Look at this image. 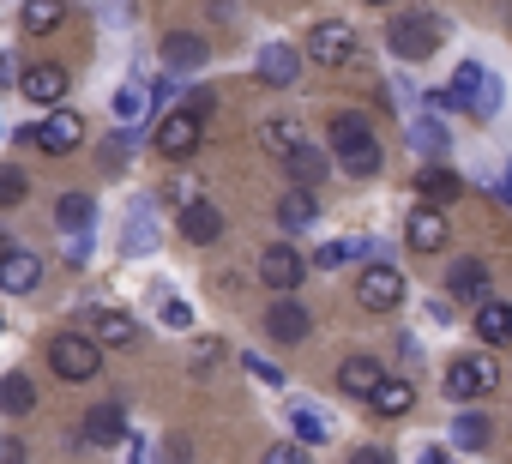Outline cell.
<instances>
[{"label":"cell","instance_id":"31","mask_svg":"<svg viewBox=\"0 0 512 464\" xmlns=\"http://www.w3.org/2000/svg\"><path fill=\"white\" fill-rule=\"evenodd\" d=\"M416 193H422L428 205H452V199L464 193V181H458L452 169H434V163H428V169L416 175Z\"/></svg>","mask_w":512,"mask_h":464},{"label":"cell","instance_id":"26","mask_svg":"<svg viewBox=\"0 0 512 464\" xmlns=\"http://www.w3.org/2000/svg\"><path fill=\"white\" fill-rule=\"evenodd\" d=\"M19 25L25 37H49L67 25V0H19Z\"/></svg>","mask_w":512,"mask_h":464},{"label":"cell","instance_id":"42","mask_svg":"<svg viewBox=\"0 0 512 464\" xmlns=\"http://www.w3.org/2000/svg\"><path fill=\"white\" fill-rule=\"evenodd\" d=\"M127 151H133V139H109V145H103V157H109V175H121V169H127Z\"/></svg>","mask_w":512,"mask_h":464},{"label":"cell","instance_id":"19","mask_svg":"<svg viewBox=\"0 0 512 464\" xmlns=\"http://www.w3.org/2000/svg\"><path fill=\"white\" fill-rule=\"evenodd\" d=\"M253 73H260V85H272V91H290L296 73H302V55H296L290 43H266V49H260V67H253Z\"/></svg>","mask_w":512,"mask_h":464},{"label":"cell","instance_id":"45","mask_svg":"<svg viewBox=\"0 0 512 464\" xmlns=\"http://www.w3.org/2000/svg\"><path fill=\"white\" fill-rule=\"evenodd\" d=\"M0 464H25V440H13V434H0Z\"/></svg>","mask_w":512,"mask_h":464},{"label":"cell","instance_id":"3","mask_svg":"<svg viewBox=\"0 0 512 464\" xmlns=\"http://www.w3.org/2000/svg\"><path fill=\"white\" fill-rule=\"evenodd\" d=\"M428 103H434V109H464V115L488 121V115H500V79H494V73H482V61H458L452 85H446V91H434Z\"/></svg>","mask_w":512,"mask_h":464},{"label":"cell","instance_id":"17","mask_svg":"<svg viewBox=\"0 0 512 464\" xmlns=\"http://www.w3.org/2000/svg\"><path fill=\"white\" fill-rule=\"evenodd\" d=\"M91 338L103 350H133L139 344V320L121 314V308H91Z\"/></svg>","mask_w":512,"mask_h":464},{"label":"cell","instance_id":"36","mask_svg":"<svg viewBox=\"0 0 512 464\" xmlns=\"http://www.w3.org/2000/svg\"><path fill=\"white\" fill-rule=\"evenodd\" d=\"M25 193H31V175L19 163H0V205H19Z\"/></svg>","mask_w":512,"mask_h":464},{"label":"cell","instance_id":"15","mask_svg":"<svg viewBox=\"0 0 512 464\" xmlns=\"http://www.w3.org/2000/svg\"><path fill=\"white\" fill-rule=\"evenodd\" d=\"M157 248V205L151 199H133L127 205V229H121V254L127 260H145Z\"/></svg>","mask_w":512,"mask_h":464},{"label":"cell","instance_id":"27","mask_svg":"<svg viewBox=\"0 0 512 464\" xmlns=\"http://www.w3.org/2000/svg\"><path fill=\"white\" fill-rule=\"evenodd\" d=\"M157 61H163L169 73H193V67L205 61V43H199L193 31H169V37H163V49H157Z\"/></svg>","mask_w":512,"mask_h":464},{"label":"cell","instance_id":"24","mask_svg":"<svg viewBox=\"0 0 512 464\" xmlns=\"http://www.w3.org/2000/svg\"><path fill=\"white\" fill-rule=\"evenodd\" d=\"M362 254H380V248H374V242H356V236H338V242L314 248V254H308V266H314V272H344V266H356Z\"/></svg>","mask_w":512,"mask_h":464},{"label":"cell","instance_id":"21","mask_svg":"<svg viewBox=\"0 0 512 464\" xmlns=\"http://www.w3.org/2000/svg\"><path fill=\"white\" fill-rule=\"evenodd\" d=\"M380 356H368V350H356V356H344V368H338V392L344 398H368L374 386H380Z\"/></svg>","mask_w":512,"mask_h":464},{"label":"cell","instance_id":"32","mask_svg":"<svg viewBox=\"0 0 512 464\" xmlns=\"http://www.w3.org/2000/svg\"><path fill=\"white\" fill-rule=\"evenodd\" d=\"M31 410H37L31 374H7V380H0V416H31Z\"/></svg>","mask_w":512,"mask_h":464},{"label":"cell","instance_id":"30","mask_svg":"<svg viewBox=\"0 0 512 464\" xmlns=\"http://www.w3.org/2000/svg\"><path fill=\"white\" fill-rule=\"evenodd\" d=\"M488 440H494V422L482 416V410H458V422H452V446H464V452H488Z\"/></svg>","mask_w":512,"mask_h":464},{"label":"cell","instance_id":"16","mask_svg":"<svg viewBox=\"0 0 512 464\" xmlns=\"http://www.w3.org/2000/svg\"><path fill=\"white\" fill-rule=\"evenodd\" d=\"M266 332H272V344H302V338L314 332V314H308L296 296H284V302L266 308Z\"/></svg>","mask_w":512,"mask_h":464},{"label":"cell","instance_id":"25","mask_svg":"<svg viewBox=\"0 0 512 464\" xmlns=\"http://www.w3.org/2000/svg\"><path fill=\"white\" fill-rule=\"evenodd\" d=\"M368 410H374V416H410V410H416V386L380 374V386L368 392Z\"/></svg>","mask_w":512,"mask_h":464},{"label":"cell","instance_id":"20","mask_svg":"<svg viewBox=\"0 0 512 464\" xmlns=\"http://www.w3.org/2000/svg\"><path fill=\"white\" fill-rule=\"evenodd\" d=\"M121 434H127V404H121V398H103V404L85 416V434H79V440H85V446H115Z\"/></svg>","mask_w":512,"mask_h":464},{"label":"cell","instance_id":"5","mask_svg":"<svg viewBox=\"0 0 512 464\" xmlns=\"http://www.w3.org/2000/svg\"><path fill=\"white\" fill-rule=\"evenodd\" d=\"M440 386H446V398H452V404H476V398H488V392L500 386V362H494L488 350H464V356H452V362H446Z\"/></svg>","mask_w":512,"mask_h":464},{"label":"cell","instance_id":"33","mask_svg":"<svg viewBox=\"0 0 512 464\" xmlns=\"http://www.w3.org/2000/svg\"><path fill=\"white\" fill-rule=\"evenodd\" d=\"M410 139H416V151H422V157H446V145H452L446 121H434V115H422V121L410 127Z\"/></svg>","mask_w":512,"mask_h":464},{"label":"cell","instance_id":"38","mask_svg":"<svg viewBox=\"0 0 512 464\" xmlns=\"http://www.w3.org/2000/svg\"><path fill=\"white\" fill-rule=\"evenodd\" d=\"M217 356H223V338H199V344H193V374H211Z\"/></svg>","mask_w":512,"mask_h":464},{"label":"cell","instance_id":"14","mask_svg":"<svg viewBox=\"0 0 512 464\" xmlns=\"http://www.w3.org/2000/svg\"><path fill=\"white\" fill-rule=\"evenodd\" d=\"M446 302H488V260L458 254L446 266Z\"/></svg>","mask_w":512,"mask_h":464},{"label":"cell","instance_id":"22","mask_svg":"<svg viewBox=\"0 0 512 464\" xmlns=\"http://www.w3.org/2000/svg\"><path fill=\"white\" fill-rule=\"evenodd\" d=\"M476 338L488 350H512V302H476Z\"/></svg>","mask_w":512,"mask_h":464},{"label":"cell","instance_id":"18","mask_svg":"<svg viewBox=\"0 0 512 464\" xmlns=\"http://www.w3.org/2000/svg\"><path fill=\"white\" fill-rule=\"evenodd\" d=\"M181 236L199 242V248L223 242V211H217L211 199H187V205H181Z\"/></svg>","mask_w":512,"mask_h":464},{"label":"cell","instance_id":"41","mask_svg":"<svg viewBox=\"0 0 512 464\" xmlns=\"http://www.w3.org/2000/svg\"><path fill=\"white\" fill-rule=\"evenodd\" d=\"M241 362H247V374H253V380H266V386H278V380H284V374H278V362H266V356H241Z\"/></svg>","mask_w":512,"mask_h":464},{"label":"cell","instance_id":"34","mask_svg":"<svg viewBox=\"0 0 512 464\" xmlns=\"http://www.w3.org/2000/svg\"><path fill=\"white\" fill-rule=\"evenodd\" d=\"M290 428H296V440H302V446H320V440H326V416H320L314 404H302V398L290 404Z\"/></svg>","mask_w":512,"mask_h":464},{"label":"cell","instance_id":"47","mask_svg":"<svg viewBox=\"0 0 512 464\" xmlns=\"http://www.w3.org/2000/svg\"><path fill=\"white\" fill-rule=\"evenodd\" d=\"M0 85H13V55H0Z\"/></svg>","mask_w":512,"mask_h":464},{"label":"cell","instance_id":"35","mask_svg":"<svg viewBox=\"0 0 512 464\" xmlns=\"http://www.w3.org/2000/svg\"><path fill=\"white\" fill-rule=\"evenodd\" d=\"M55 223L91 229V193H61V199H55Z\"/></svg>","mask_w":512,"mask_h":464},{"label":"cell","instance_id":"9","mask_svg":"<svg viewBox=\"0 0 512 464\" xmlns=\"http://www.w3.org/2000/svg\"><path fill=\"white\" fill-rule=\"evenodd\" d=\"M19 145H37V151H49V157H67V151H79L85 145V121L73 115V109H49V121H37V127H19Z\"/></svg>","mask_w":512,"mask_h":464},{"label":"cell","instance_id":"50","mask_svg":"<svg viewBox=\"0 0 512 464\" xmlns=\"http://www.w3.org/2000/svg\"><path fill=\"white\" fill-rule=\"evenodd\" d=\"M506 175H512V169H506Z\"/></svg>","mask_w":512,"mask_h":464},{"label":"cell","instance_id":"44","mask_svg":"<svg viewBox=\"0 0 512 464\" xmlns=\"http://www.w3.org/2000/svg\"><path fill=\"white\" fill-rule=\"evenodd\" d=\"M91 260V236L85 229H73V248H67V266H85Z\"/></svg>","mask_w":512,"mask_h":464},{"label":"cell","instance_id":"46","mask_svg":"<svg viewBox=\"0 0 512 464\" xmlns=\"http://www.w3.org/2000/svg\"><path fill=\"white\" fill-rule=\"evenodd\" d=\"M133 464H151V446L145 440H133Z\"/></svg>","mask_w":512,"mask_h":464},{"label":"cell","instance_id":"6","mask_svg":"<svg viewBox=\"0 0 512 464\" xmlns=\"http://www.w3.org/2000/svg\"><path fill=\"white\" fill-rule=\"evenodd\" d=\"M43 356H49V368H55L61 380H73V386L97 380V368H103V344H97L91 332H55V338L43 344Z\"/></svg>","mask_w":512,"mask_h":464},{"label":"cell","instance_id":"29","mask_svg":"<svg viewBox=\"0 0 512 464\" xmlns=\"http://www.w3.org/2000/svg\"><path fill=\"white\" fill-rule=\"evenodd\" d=\"M284 169H290V181H296V187H320L332 163H326V151H314V145L302 139V145H296V151L284 157Z\"/></svg>","mask_w":512,"mask_h":464},{"label":"cell","instance_id":"10","mask_svg":"<svg viewBox=\"0 0 512 464\" xmlns=\"http://www.w3.org/2000/svg\"><path fill=\"white\" fill-rule=\"evenodd\" d=\"M308 272H314V266H308V254H302V248H290V242H272V248L260 254V284H266V290H278V296H296Z\"/></svg>","mask_w":512,"mask_h":464},{"label":"cell","instance_id":"40","mask_svg":"<svg viewBox=\"0 0 512 464\" xmlns=\"http://www.w3.org/2000/svg\"><path fill=\"white\" fill-rule=\"evenodd\" d=\"M163 326H169V332H187V326H193V308H187V302H163Z\"/></svg>","mask_w":512,"mask_h":464},{"label":"cell","instance_id":"2","mask_svg":"<svg viewBox=\"0 0 512 464\" xmlns=\"http://www.w3.org/2000/svg\"><path fill=\"white\" fill-rule=\"evenodd\" d=\"M205 121H211V91H193V97H181V103H175V109L157 121V133H151L157 157H169V163L193 157V151H199V139H205Z\"/></svg>","mask_w":512,"mask_h":464},{"label":"cell","instance_id":"23","mask_svg":"<svg viewBox=\"0 0 512 464\" xmlns=\"http://www.w3.org/2000/svg\"><path fill=\"white\" fill-rule=\"evenodd\" d=\"M253 139H260V151H266V157H278V163H284V157L302 145V121H296V115H272V121H260V133H253Z\"/></svg>","mask_w":512,"mask_h":464},{"label":"cell","instance_id":"13","mask_svg":"<svg viewBox=\"0 0 512 464\" xmlns=\"http://www.w3.org/2000/svg\"><path fill=\"white\" fill-rule=\"evenodd\" d=\"M37 284H43V254L0 242V290H7V296H31Z\"/></svg>","mask_w":512,"mask_h":464},{"label":"cell","instance_id":"37","mask_svg":"<svg viewBox=\"0 0 512 464\" xmlns=\"http://www.w3.org/2000/svg\"><path fill=\"white\" fill-rule=\"evenodd\" d=\"M139 115H145V85H121V91H115V121L133 127Z\"/></svg>","mask_w":512,"mask_h":464},{"label":"cell","instance_id":"49","mask_svg":"<svg viewBox=\"0 0 512 464\" xmlns=\"http://www.w3.org/2000/svg\"><path fill=\"white\" fill-rule=\"evenodd\" d=\"M368 7H392V0H368Z\"/></svg>","mask_w":512,"mask_h":464},{"label":"cell","instance_id":"8","mask_svg":"<svg viewBox=\"0 0 512 464\" xmlns=\"http://www.w3.org/2000/svg\"><path fill=\"white\" fill-rule=\"evenodd\" d=\"M404 296H410V284H404V272H398L392 260H368V266H362V278H356V302H362L368 314H398Z\"/></svg>","mask_w":512,"mask_h":464},{"label":"cell","instance_id":"1","mask_svg":"<svg viewBox=\"0 0 512 464\" xmlns=\"http://www.w3.org/2000/svg\"><path fill=\"white\" fill-rule=\"evenodd\" d=\"M326 145H332V157L344 163V175H356V181L380 175V163H386V151H380V139L368 133L362 109H338L332 127H326Z\"/></svg>","mask_w":512,"mask_h":464},{"label":"cell","instance_id":"7","mask_svg":"<svg viewBox=\"0 0 512 464\" xmlns=\"http://www.w3.org/2000/svg\"><path fill=\"white\" fill-rule=\"evenodd\" d=\"M302 61H314V67H350V61H362V37L344 19H320L308 31V43H302Z\"/></svg>","mask_w":512,"mask_h":464},{"label":"cell","instance_id":"48","mask_svg":"<svg viewBox=\"0 0 512 464\" xmlns=\"http://www.w3.org/2000/svg\"><path fill=\"white\" fill-rule=\"evenodd\" d=\"M422 464H452V458H446V452L434 446V452H422Z\"/></svg>","mask_w":512,"mask_h":464},{"label":"cell","instance_id":"28","mask_svg":"<svg viewBox=\"0 0 512 464\" xmlns=\"http://www.w3.org/2000/svg\"><path fill=\"white\" fill-rule=\"evenodd\" d=\"M320 217V199H314V187H290L284 199H278V223L290 229V236H302V229Z\"/></svg>","mask_w":512,"mask_h":464},{"label":"cell","instance_id":"43","mask_svg":"<svg viewBox=\"0 0 512 464\" xmlns=\"http://www.w3.org/2000/svg\"><path fill=\"white\" fill-rule=\"evenodd\" d=\"M350 464H398V458H392V446H356Z\"/></svg>","mask_w":512,"mask_h":464},{"label":"cell","instance_id":"4","mask_svg":"<svg viewBox=\"0 0 512 464\" xmlns=\"http://www.w3.org/2000/svg\"><path fill=\"white\" fill-rule=\"evenodd\" d=\"M440 37H446V19L428 13V7L392 13V25H386V49H392L398 61H428V55L440 49Z\"/></svg>","mask_w":512,"mask_h":464},{"label":"cell","instance_id":"12","mask_svg":"<svg viewBox=\"0 0 512 464\" xmlns=\"http://www.w3.org/2000/svg\"><path fill=\"white\" fill-rule=\"evenodd\" d=\"M446 236H452V223H446L440 205H428V199L410 205V217H404V242H410V254H440Z\"/></svg>","mask_w":512,"mask_h":464},{"label":"cell","instance_id":"39","mask_svg":"<svg viewBox=\"0 0 512 464\" xmlns=\"http://www.w3.org/2000/svg\"><path fill=\"white\" fill-rule=\"evenodd\" d=\"M260 464H314V458H308V446L296 440V446H266V458H260Z\"/></svg>","mask_w":512,"mask_h":464},{"label":"cell","instance_id":"11","mask_svg":"<svg viewBox=\"0 0 512 464\" xmlns=\"http://www.w3.org/2000/svg\"><path fill=\"white\" fill-rule=\"evenodd\" d=\"M19 91H25L37 109H55V103L73 91V73H67L61 61H25V67H19Z\"/></svg>","mask_w":512,"mask_h":464}]
</instances>
